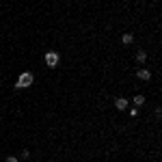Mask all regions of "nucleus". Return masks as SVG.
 Masks as SVG:
<instances>
[{"label":"nucleus","mask_w":162,"mask_h":162,"mask_svg":"<svg viewBox=\"0 0 162 162\" xmlns=\"http://www.w3.org/2000/svg\"><path fill=\"white\" fill-rule=\"evenodd\" d=\"M33 80H35V76H33L30 72H24V74L17 78L15 86H17V89H26V86H30V84H33Z\"/></svg>","instance_id":"1"},{"label":"nucleus","mask_w":162,"mask_h":162,"mask_svg":"<svg viewBox=\"0 0 162 162\" xmlns=\"http://www.w3.org/2000/svg\"><path fill=\"white\" fill-rule=\"evenodd\" d=\"M45 65L48 67H56L58 65V54L56 52H45Z\"/></svg>","instance_id":"2"},{"label":"nucleus","mask_w":162,"mask_h":162,"mask_svg":"<svg viewBox=\"0 0 162 162\" xmlns=\"http://www.w3.org/2000/svg\"><path fill=\"white\" fill-rule=\"evenodd\" d=\"M115 108H117V110H125V108H127V100H125V97H117V100H115Z\"/></svg>","instance_id":"3"},{"label":"nucleus","mask_w":162,"mask_h":162,"mask_svg":"<svg viewBox=\"0 0 162 162\" xmlns=\"http://www.w3.org/2000/svg\"><path fill=\"white\" fill-rule=\"evenodd\" d=\"M136 76H138V80H149V78H151V72H149V69H138Z\"/></svg>","instance_id":"4"},{"label":"nucleus","mask_w":162,"mask_h":162,"mask_svg":"<svg viewBox=\"0 0 162 162\" xmlns=\"http://www.w3.org/2000/svg\"><path fill=\"white\" fill-rule=\"evenodd\" d=\"M136 61H138V63H145V61H147V52H145V50H138V52H136Z\"/></svg>","instance_id":"5"},{"label":"nucleus","mask_w":162,"mask_h":162,"mask_svg":"<svg viewBox=\"0 0 162 162\" xmlns=\"http://www.w3.org/2000/svg\"><path fill=\"white\" fill-rule=\"evenodd\" d=\"M134 104H136V106H143V104H145V97H143V95H136V97H134Z\"/></svg>","instance_id":"6"},{"label":"nucleus","mask_w":162,"mask_h":162,"mask_svg":"<svg viewBox=\"0 0 162 162\" xmlns=\"http://www.w3.org/2000/svg\"><path fill=\"white\" fill-rule=\"evenodd\" d=\"M132 39H134V37H132L130 33H125V35H123V43H125V45H127V43H132Z\"/></svg>","instance_id":"7"},{"label":"nucleus","mask_w":162,"mask_h":162,"mask_svg":"<svg viewBox=\"0 0 162 162\" xmlns=\"http://www.w3.org/2000/svg\"><path fill=\"white\" fill-rule=\"evenodd\" d=\"M28 156H30V151H28V149H24V151H22V158H24V160H28Z\"/></svg>","instance_id":"8"},{"label":"nucleus","mask_w":162,"mask_h":162,"mask_svg":"<svg viewBox=\"0 0 162 162\" xmlns=\"http://www.w3.org/2000/svg\"><path fill=\"white\" fill-rule=\"evenodd\" d=\"M7 162H20V160H17L15 156H9V158H7Z\"/></svg>","instance_id":"9"}]
</instances>
